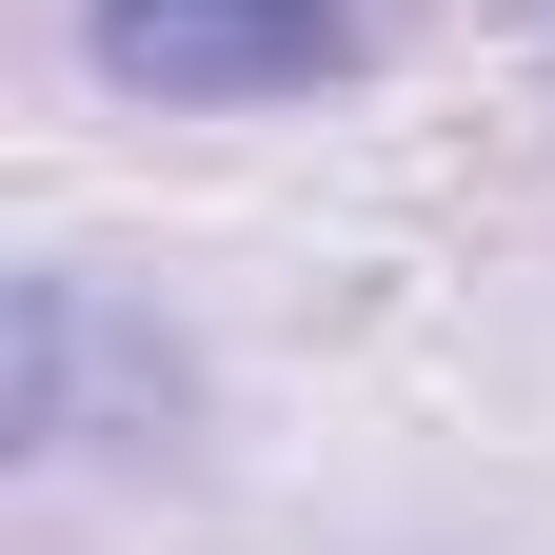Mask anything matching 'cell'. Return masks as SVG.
Listing matches in <instances>:
<instances>
[{
	"mask_svg": "<svg viewBox=\"0 0 555 555\" xmlns=\"http://www.w3.org/2000/svg\"><path fill=\"white\" fill-rule=\"evenodd\" d=\"M80 60L159 119H258L358 80V0H80Z\"/></svg>",
	"mask_w": 555,
	"mask_h": 555,
	"instance_id": "cell-1",
	"label": "cell"
}]
</instances>
